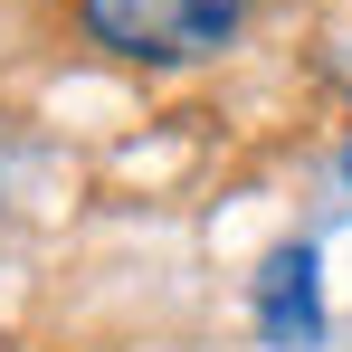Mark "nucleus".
Listing matches in <instances>:
<instances>
[{
    "instance_id": "nucleus-2",
    "label": "nucleus",
    "mask_w": 352,
    "mask_h": 352,
    "mask_svg": "<svg viewBox=\"0 0 352 352\" xmlns=\"http://www.w3.org/2000/svg\"><path fill=\"white\" fill-rule=\"evenodd\" d=\"M257 333L267 352H314L324 343V257L295 238L267 257V276H257Z\"/></svg>"
},
{
    "instance_id": "nucleus-3",
    "label": "nucleus",
    "mask_w": 352,
    "mask_h": 352,
    "mask_svg": "<svg viewBox=\"0 0 352 352\" xmlns=\"http://www.w3.org/2000/svg\"><path fill=\"white\" fill-rule=\"evenodd\" d=\"M343 181H352V143H343Z\"/></svg>"
},
{
    "instance_id": "nucleus-1",
    "label": "nucleus",
    "mask_w": 352,
    "mask_h": 352,
    "mask_svg": "<svg viewBox=\"0 0 352 352\" xmlns=\"http://www.w3.org/2000/svg\"><path fill=\"white\" fill-rule=\"evenodd\" d=\"M67 19L96 58L172 76V67L229 58L238 29H248V0H67Z\"/></svg>"
}]
</instances>
